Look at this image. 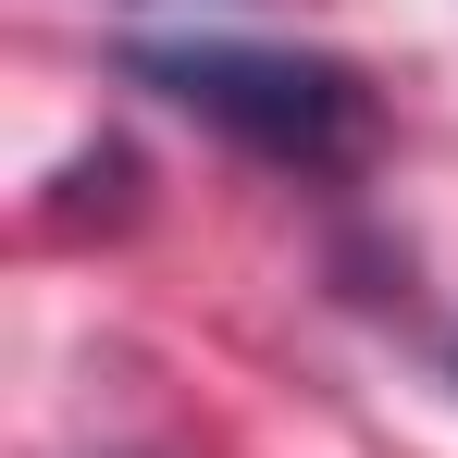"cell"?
I'll use <instances>...</instances> for the list:
<instances>
[{
  "label": "cell",
  "mask_w": 458,
  "mask_h": 458,
  "mask_svg": "<svg viewBox=\"0 0 458 458\" xmlns=\"http://www.w3.org/2000/svg\"><path fill=\"white\" fill-rule=\"evenodd\" d=\"M124 87L174 99L186 124H211L224 149L273 161V174H360L372 161V75L298 50V38H137Z\"/></svg>",
  "instance_id": "obj_1"
},
{
  "label": "cell",
  "mask_w": 458,
  "mask_h": 458,
  "mask_svg": "<svg viewBox=\"0 0 458 458\" xmlns=\"http://www.w3.org/2000/svg\"><path fill=\"white\" fill-rule=\"evenodd\" d=\"M446 384H458V347H446Z\"/></svg>",
  "instance_id": "obj_2"
}]
</instances>
